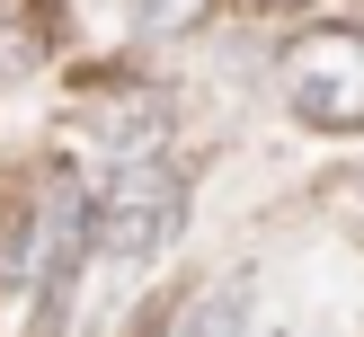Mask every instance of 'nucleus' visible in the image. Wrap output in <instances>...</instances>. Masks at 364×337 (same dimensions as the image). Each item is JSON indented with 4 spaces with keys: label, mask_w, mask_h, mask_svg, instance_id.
<instances>
[{
    "label": "nucleus",
    "mask_w": 364,
    "mask_h": 337,
    "mask_svg": "<svg viewBox=\"0 0 364 337\" xmlns=\"http://www.w3.org/2000/svg\"><path fill=\"white\" fill-rule=\"evenodd\" d=\"M178 231H187V177L169 160H124L116 187L89 204V248H107L116 266H151Z\"/></svg>",
    "instance_id": "obj_1"
},
{
    "label": "nucleus",
    "mask_w": 364,
    "mask_h": 337,
    "mask_svg": "<svg viewBox=\"0 0 364 337\" xmlns=\"http://www.w3.org/2000/svg\"><path fill=\"white\" fill-rule=\"evenodd\" d=\"M27 231H36V258H27V275H36V337H53L63 311H71V284L89 266V195L71 177H45Z\"/></svg>",
    "instance_id": "obj_2"
},
{
    "label": "nucleus",
    "mask_w": 364,
    "mask_h": 337,
    "mask_svg": "<svg viewBox=\"0 0 364 337\" xmlns=\"http://www.w3.org/2000/svg\"><path fill=\"white\" fill-rule=\"evenodd\" d=\"M284 98H294V116L320 124V133L364 124V35H355V27L302 35L294 62H284Z\"/></svg>",
    "instance_id": "obj_3"
},
{
    "label": "nucleus",
    "mask_w": 364,
    "mask_h": 337,
    "mask_svg": "<svg viewBox=\"0 0 364 337\" xmlns=\"http://www.w3.org/2000/svg\"><path fill=\"white\" fill-rule=\"evenodd\" d=\"M249 302H258V275H223L213 293H196L187 311L169 319V337H240L249 328Z\"/></svg>",
    "instance_id": "obj_4"
},
{
    "label": "nucleus",
    "mask_w": 364,
    "mask_h": 337,
    "mask_svg": "<svg viewBox=\"0 0 364 337\" xmlns=\"http://www.w3.org/2000/svg\"><path fill=\"white\" fill-rule=\"evenodd\" d=\"M124 18H134L142 35H187L213 18V0H124Z\"/></svg>",
    "instance_id": "obj_5"
}]
</instances>
